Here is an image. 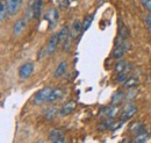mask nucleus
<instances>
[{"instance_id":"obj_1","label":"nucleus","mask_w":151,"mask_h":143,"mask_svg":"<svg viewBox=\"0 0 151 143\" xmlns=\"http://www.w3.org/2000/svg\"><path fill=\"white\" fill-rule=\"evenodd\" d=\"M137 113V107L132 104V103H128L124 107L122 108L121 110V121L126 122V121H129L130 119H132Z\"/></svg>"},{"instance_id":"obj_2","label":"nucleus","mask_w":151,"mask_h":143,"mask_svg":"<svg viewBox=\"0 0 151 143\" xmlns=\"http://www.w3.org/2000/svg\"><path fill=\"white\" fill-rule=\"evenodd\" d=\"M51 91H52V89H51L50 86H45V87L41 89L37 93L35 94V97H34V100H33L34 104H35V105H41V104L48 101Z\"/></svg>"},{"instance_id":"obj_3","label":"nucleus","mask_w":151,"mask_h":143,"mask_svg":"<svg viewBox=\"0 0 151 143\" xmlns=\"http://www.w3.org/2000/svg\"><path fill=\"white\" fill-rule=\"evenodd\" d=\"M34 69H35V68H34V64L30 63V62H27V63L22 64L19 69V77L21 79H27V78H29V77L33 74Z\"/></svg>"},{"instance_id":"obj_4","label":"nucleus","mask_w":151,"mask_h":143,"mask_svg":"<svg viewBox=\"0 0 151 143\" xmlns=\"http://www.w3.org/2000/svg\"><path fill=\"white\" fill-rule=\"evenodd\" d=\"M58 19H59V13L56 8H49L45 14V20L49 22V28H54L56 26Z\"/></svg>"},{"instance_id":"obj_5","label":"nucleus","mask_w":151,"mask_h":143,"mask_svg":"<svg viewBox=\"0 0 151 143\" xmlns=\"http://www.w3.org/2000/svg\"><path fill=\"white\" fill-rule=\"evenodd\" d=\"M59 44V38H58V33L54 34L49 38L48 41V44H47V51H48V55L54 54L56 51L57 46Z\"/></svg>"},{"instance_id":"obj_6","label":"nucleus","mask_w":151,"mask_h":143,"mask_svg":"<svg viewBox=\"0 0 151 143\" xmlns=\"http://www.w3.org/2000/svg\"><path fill=\"white\" fill-rule=\"evenodd\" d=\"M75 109H76V103L75 101H72V100H70V101L65 103V104L62 106V108L59 109V115H62V116H66V115L71 114Z\"/></svg>"},{"instance_id":"obj_7","label":"nucleus","mask_w":151,"mask_h":143,"mask_svg":"<svg viewBox=\"0 0 151 143\" xmlns=\"http://www.w3.org/2000/svg\"><path fill=\"white\" fill-rule=\"evenodd\" d=\"M27 21H26V19H19V20H17L15 21V23H14V26H13V34L15 36H19L22 34V32L26 29V26H27V23H26Z\"/></svg>"},{"instance_id":"obj_8","label":"nucleus","mask_w":151,"mask_h":143,"mask_svg":"<svg viewBox=\"0 0 151 143\" xmlns=\"http://www.w3.org/2000/svg\"><path fill=\"white\" fill-rule=\"evenodd\" d=\"M7 1V7L9 15H15L17 12L19 11L20 6L22 4V0H6Z\"/></svg>"},{"instance_id":"obj_9","label":"nucleus","mask_w":151,"mask_h":143,"mask_svg":"<svg viewBox=\"0 0 151 143\" xmlns=\"http://www.w3.org/2000/svg\"><path fill=\"white\" fill-rule=\"evenodd\" d=\"M63 95H64V91L60 89V87H55V89H52L51 91V93H50V97H49V99H48V103H56L57 100H59V99H62L63 98Z\"/></svg>"},{"instance_id":"obj_10","label":"nucleus","mask_w":151,"mask_h":143,"mask_svg":"<svg viewBox=\"0 0 151 143\" xmlns=\"http://www.w3.org/2000/svg\"><path fill=\"white\" fill-rule=\"evenodd\" d=\"M127 49H128V46H127V43H126V41H124L121 46H116V47L114 48L113 57L114 58H121L123 55L126 54Z\"/></svg>"},{"instance_id":"obj_11","label":"nucleus","mask_w":151,"mask_h":143,"mask_svg":"<svg viewBox=\"0 0 151 143\" xmlns=\"http://www.w3.org/2000/svg\"><path fill=\"white\" fill-rule=\"evenodd\" d=\"M80 32H83L81 21H79V20H76L75 22L72 23V27H71V30H70V36H71L72 38H76L77 36L80 34Z\"/></svg>"},{"instance_id":"obj_12","label":"nucleus","mask_w":151,"mask_h":143,"mask_svg":"<svg viewBox=\"0 0 151 143\" xmlns=\"http://www.w3.org/2000/svg\"><path fill=\"white\" fill-rule=\"evenodd\" d=\"M69 36H70V29H69V26H63L62 27V29L58 32V38H59V43H62V44H64L65 43V41L69 38Z\"/></svg>"},{"instance_id":"obj_13","label":"nucleus","mask_w":151,"mask_h":143,"mask_svg":"<svg viewBox=\"0 0 151 143\" xmlns=\"http://www.w3.org/2000/svg\"><path fill=\"white\" fill-rule=\"evenodd\" d=\"M139 84V79L137 77H129L122 85L126 90H132L136 89V86Z\"/></svg>"},{"instance_id":"obj_14","label":"nucleus","mask_w":151,"mask_h":143,"mask_svg":"<svg viewBox=\"0 0 151 143\" xmlns=\"http://www.w3.org/2000/svg\"><path fill=\"white\" fill-rule=\"evenodd\" d=\"M8 15H9V12H8V7H7V1L1 0V2H0V20H1V22H4L8 18Z\"/></svg>"},{"instance_id":"obj_15","label":"nucleus","mask_w":151,"mask_h":143,"mask_svg":"<svg viewBox=\"0 0 151 143\" xmlns=\"http://www.w3.org/2000/svg\"><path fill=\"white\" fill-rule=\"evenodd\" d=\"M126 99V94L122 92V91H116L112 97V105H115V106H119L122 100Z\"/></svg>"},{"instance_id":"obj_16","label":"nucleus","mask_w":151,"mask_h":143,"mask_svg":"<svg viewBox=\"0 0 151 143\" xmlns=\"http://www.w3.org/2000/svg\"><path fill=\"white\" fill-rule=\"evenodd\" d=\"M113 125H115L113 121V119H109V118H106L104 121H101L99 126H98V129L99 130H107V129H112Z\"/></svg>"},{"instance_id":"obj_17","label":"nucleus","mask_w":151,"mask_h":143,"mask_svg":"<svg viewBox=\"0 0 151 143\" xmlns=\"http://www.w3.org/2000/svg\"><path fill=\"white\" fill-rule=\"evenodd\" d=\"M129 130H130V133H132V134L137 135V134H139L141 131H143V130H144V125H143V122H142V121H136V122H134V124L130 126Z\"/></svg>"},{"instance_id":"obj_18","label":"nucleus","mask_w":151,"mask_h":143,"mask_svg":"<svg viewBox=\"0 0 151 143\" xmlns=\"http://www.w3.org/2000/svg\"><path fill=\"white\" fill-rule=\"evenodd\" d=\"M42 4L43 0H34L33 5H34V19H40L42 14Z\"/></svg>"},{"instance_id":"obj_19","label":"nucleus","mask_w":151,"mask_h":143,"mask_svg":"<svg viewBox=\"0 0 151 143\" xmlns=\"http://www.w3.org/2000/svg\"><path fill=\"white\" fill-rule=\"evenodd\" d=\"M66 69H68V64H66V62H60L59 64H58V66H57V69L55 70V77L56 78H60L65 72H66Z\"/></svg>"},{"instance_id":"obj_20","label":"nucleus","mask_w":151,"mask_h":143,"mask_svg":"<svg viewBox=\"0 0 151 143\" xmlns=\"http://www.w3.org/2000/svg\"><path fill=\"white\" fill-rule=\"evenodd\" d=\"M149 135H150V134H148L147 130H143V131H141L139 134H137V135L135 136L134 142L135 143H145L147 141H148V139H149Z\"/></svg>"},{"instance_id":"obj_21","label":"nucleus","mask_w":151,"mask_h":143,"mask_svg":"<svg viewBox=\"0 0 151 143\" xmlns=\"http://www.w3.org/2000/svg\"><path fill=\"white\" fill-rule=\"evenodd\" d=\"M64 137L63 136V131L59 130V129H52L50 133H49V140L50 141H56L58 139H62Z\"/></svg>"},{"instance_id":"obj_22","label":"nucleus","mask_w":151,"mask_h":143,"mask_svg":"<svg viewBox=\"0 0 151 143\" xmlns=\"http://www.w3.org/2000/svg\"><path fill=\"white\" fill-rule=\"evenodd\" d=\"M93 15H86L84 20L81 21V27H83V32H86L88 28H90V26H91V23H92V21H93Z\"/></svg>"},{"instance_id":"obj_23","label":"nucleus","mask_w":151,"mask_h":143,"mask_svg":"<svg viewBox=\"0 0 151 143\" xmlns=\"http://www.w3.org/2000/svg\"><path fill=\"white\" fill-rule=\"evenodd\" d=\"M127 65H128V63H127L126 61H123V59L119 61V62L115 64V72H116L117 74H120V73L124 72L126 68H127Z\"/></svg>"},{"instance_id":"obj_24","label":"nucleus","mask_w":151,"mask_h":143,"mask_svg":"<svg viewBox=\"0 0 151 143\" xmlns=\"http://www.w3.org/2000/svg\"><path fill=\"white\" fill-rule=\"evenodd\" d=\"M119 114H121V113H120V106H115V105L109 106V112H108L107 118L114 119V118H116Z\"/></svg>"},{"instance_id":"obj_25","label":"nucleus","mask_w":151,"mask_h":143,"mask_svg":"<svg viewBox=\"0 0 151 143\" xmlns=\"http://www.w3.org/2000/svg\"><path fill=\"white\" fill-rule=\"evenodd\" d=\"M57 113H58V108H57V107H51V108H49V109L45 112L44 118H45V120H52V119H54V118L57 115Z\"/></svg>"},{"instance_id":"obj_26","label":"nucleus","mask_w":151,"mask_h":143,"mask_svg":"<svg viewBox=\"0 0 151 143\" xmlns=\"http://www.w3.org/2000/svg\"><path fill=\"white\" fill-rule=\"evenodd\" d=\"M119 36H121L123 40H126L127 38V36H128V29H127V27L122 23V21H120V27H119Z\"/></svg>"},{"instance_id":"obj_27","label":"nucleus","mask_w":151,"mask_h":143,"mask_svg":"<svg viewBox=\"0 0 151 143\" xmlns=\"http://www.w3.org/2000/svg\"><path fill=\"white\" fill-rule=\"evenodd\" d=\"M128 74L129 73H127V72H122V73H120V74H117V78H116V82L117 83H121V84H123L129 77H128Z\"/></svg>"},{"instance_id":"obj_28","label":"nucleus","mask_w":151,"mask_h":143,"mask_svg":"<svg viewBox=\"0 0 151 143\" xmlns=\"http://www.w3.org/2000/svg\"><path fill=\"white\" fill-rule=\"evenodd\" d=\"M136 94H137V91H136V89L129 90V92L126 94V99H127V100H132V99H134V98L136 97Z\"/></svg>"},{"instance_id":"obj_29","label":"nucleus","mask_w":151,"mask_h":143,"mask_svg":"<svg viewBox=\"0 0 151 143\" xmlns=\"http://www.w3.org/2000/svg\"><path fill=\"white\" fill-rule=\"evenodd\" d=\"M69 5H70V0H58V6H59L62 9L68 8Z\"/></svg>"},{"instance_id":"obj_30","label":"nucleus","mask_w":151,"mask_h":143,"mask_svg":"<svg viewBox=\"0 0 151 143\" xmlns=\"http://www.w3.org/2000/svg\"><path fill=\"white\" fill-rule=\"evenodd\" d=\"M108 112H109V106H106V107H102L99 112V116H106L108 115Z\"/></svg>"},{"instance_id":"obj_31","label":"nucleus","mask_w":151,"mask_h":143,"mask_svg":"<svg viewBox=\"0 0 151 143\" xmlns=\"http://www.w3.org/2000/svg\"><path fill=\"white\" fill-rule=\"evenodd\" d=\"M48 54V51H47V47L45 48H41V50L38 51V55H37V59L38 61H41L45 55Z\"/></svg>"},{"instance_id":"obj_32","label":"nucleus","mask_w":151,"mask_h":143,"mask_svg":"<svg viewBox=\"0 0 151 143\" xmlns=\"http://www.w3.org/2000/svg\"><path fill=\"white\" fill-rule=\"evenodd\" d=\"M51 143H66V140L64 137H62V139H58L56 141H51Z\"/></svg>"},{"instance_id":"obj_33","label":"nucleus","mask_w":151,"mask_h":143,"mask_svg":"<svg viewBox=\"0 0 151 143\" xmlns=\"http://www.w3.org/2000/svg\"><path fill=\"white\" fill-rule=\"evenodd\" d=\"M145 23H147L149 27L151 26V14H149V15L145 18Z\"/></svg>"},{"instance_id":"obj_34","label":"nucleus","mask_w":151,"mask_h":143,"mask_svg":"<svg viewBox=\"0 0 151 143\" xmlns=\"http://www.w3.org/2000/svg\"><path fill=\"white\" fill-rule=\"evenodd\" d=\"M144 7H145V8H147V9H148V11L151 13V0H149V1H148V2L144 5Z\"/></svg>"},{"instance_id":"obj_35","label":"nucleus","mask_w":151,"mask_h":143,"mask_svg":"<svg viewBox=\"0 0 151 143\" xmlns=\"http://www.w3.org/2000/svg\"><path fill=\"white\" fill-rule=\"evenodd\" d=\"M148 1H149V0H141V2H142V4H143V5H145V4H147V2H148Z\"/></svg>"},{"instance_id":"obj_36","label":"nucleus","mask_w":151,"mask_h":143,"mask_svg":"<svg viewBox=\"0 0 151 143\" xmlns=\"http://www.w3.org/2000/svg\"><path fill=\"white\" fill-rule=\"evenodd\" d=\"M149 33H151V26L149 27Z\"/></svg>"},{"instance_id":"obj_37","label":"nucleus","mask_w":151,"mask_h":143,"mask_svg":"<svg viewBox=\"0 0 151 143\" xmlns=\"http://www.w3.org/2000/svg\"><path fill=\"white\" fill-rule=\"evenodd\" d=\"M96 1H98V2H101V1H104V0H96Z\"/></svg>"},{"instance_id":"obj_38","label":"nucleus","mask_w":151,"mask_h":143,"mask_svg":"<svg viewBox=\"0 0 151 143\" xmlns=\"http://www.w3.org/2000/svg\"><path fill=\"white\" fill-rule=\"evenodd\" d=\"M150 135H151V128H150Z\"/></svg>"},{"instance_id":"obj_39","label":"nucleus","mask_w":151,"mask_h":143,"mask_svg":"<svg viewBox=\"0 0 151 143\" xmlns=\"http://www.w3.org/2000/svg\"><path fill=\"white\" fill-rule=\"evenodd\" d=\"M150 14H151V13H150Z\"/></svg>"}]
</instances>
